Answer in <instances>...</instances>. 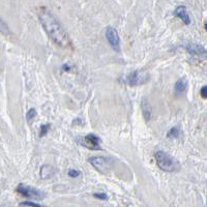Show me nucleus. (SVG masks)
Wrapping results in <instances>:
<instances>
[{
    "instance_id": "obj_17",
    "label": "nucleus",
    "mask_w": 207,
    "mask_h": 207,
    "mask_svg": "<svg viewBox=\"0 0 207 207\" xmlns=\"http://www.w3.org/2000/svg\"><path fill=\"white\" fill-rule=\"evenodd\" d=\"M69 176L70 177H78V176H80V172L78 170H70L69 171Z\"/></svg>"
},
{
    "instance_id": "obj_8",
    "label": "nucleus",
    "mask_w": 207,
    "mask_h": 207,
    "mask_svg": "<svg viewBox=\"0 0 207 207\" xmlns=\"http://www.w3.org/2000/svg\"><path fill=\"white\" fill-rule=\"evenodd\" d=\"M185 49L188 52H189L192 55H195V56H199V57H202L207 60V50L202 47L201 45H197V44H188L185 46Z\"/></svg>"
},
{
    "instance_id": "obj_5",
    "label": "nucleus",
    "mask_w": 207,
    "mask_h": 207,
    "mask_svg": "<svg viewBox=\"0 0 207 207\" xmlns=\"http://www.w3.org/2000/svg\"><path fill=\"white\" fill-rule=\"evenodd\" d=\"M17 192L19 194H21L22 196L26 197V198H32V199H43L45 197V194L43 192H40L39 189H37L35 188H31V186H28L26 184H21L18 185L17 188Z\"/></svg>"
},
{
    "instance_id": "obj_4",
    "label": "nucleus",
    "mask_w": 207,
    "mask_h": 207,
    "mask_svg": "<svg viewBox=\"0 0 207 207\" xmlns=\"http://www.w3.org/2000/svg\"><path fill=\"white\" fill-rule=\"evenodd\" d=\"M76 141L80 145L87 149H91V150H97L101 149V139L96 136L94 134H88L84 137H78Z\"/></svg>"
},
{
    "instance_id": "obj_6",
    "label": "nucleus",
    "mask_w": 207,
    "mask_h": 207,
    "mask_svg": "<svg viewBox=\"0 0 207 207\" xmlns=\"http://www.w3.org/2000/svg\"><path fill=\"white\" fill-rule=\"evenodd\" d=\"M106 37L109 42L110 46L114 51L119 52L120 51V37L118 34L117 30L111 26H108L106 28Z\"/></svg>"
},
{
    "instance_id": "obj_12",
    "label": "nucleus",
    "mask_w": 207,
    "mask_h": 207,
    "mask_svg": "<svg viewBox=\"0 0 207 207\" xmlns=\"http://www.w3.org/2000/svg\"><path fill=\"white\" fill-rule=\"evenodd\" d=\"M50 127H51V124H50V123H45V124L40 125V128H39V137H44V136H46L47 133L49 132Z\"/></svg>"
},
{
    "instance_id": "obj_19",
    "label": "nucleus",
    "mask_w": 207,
    "mask_h": 207,
    "mask_svg": "<svg viewBox=\"0 0 207 207\" xmlns=\"http://www.w3.org/2000/svg\"><path fill=\"white\" fill-rule=\"evenodd\" d=\"M62 67H63V70H70V66L67 65V64H64V65H63Z\"/></svg>"
},
{
    "instance_id": "obj_1",
    "label": "nucleus",
    "mask_w": 207,
    "mask_h": 207,
    "mask_svg": "<svg viewBox=\"0 0 207 207\" xmlns=\"http://www.w3.org/2000/svg\"><path fill=\"white\" fill-rule=\"evenodd\" d=\"M39 18L45 31L54 43L62 48H72V42L65 29L53 13L45 6L39 9Z\"/></svg>"
},
{
    "instance_id": "obj_15",
    "label": "nucleus",
    "mask_w": 207,
    "mask_h": 207,
    "mask_svg": "<svg viewBox=\"0 0 207 207\" xmlns=\"http://www.w3.org/2000/svg\"><path fill=\"white\" fill-rule=\"evenodd\" d=\"M21 205L23 206H29V207H44L42 205L37 204V203H34V202H31V201H25V202H22Z\"/></svg>"
},
{
    "instance_id": "obj_2",
    "label": "nucleus",
    "mask_w": 207,
    "mask_h": 207,
    "mask_svg": "<svg viewBox=\"0 0 207 207\" xmlns=\"http://www.w3.org/2000/svg\"><path fill=\"white\" fill-rule=\"evenodd\" d=\"M154 158L158 167L163 171L173 173L179 171V169H180V165H179L177 159L174 158L169 153H167V152L158 150L155 152Z\"/></svg>"
},
{
    "instance_id": "obj_14",
    "label": "nucleus",
    "mask_w": 207,
    "mask_h": 207,
    "mask_svg": "<svg viewBox=\"0 0 207 207\" xmlns=\"http://www.w3.org/2000/svg\"><path fill=\"white\" fill-rule=\"evenodd\" d=\"M179 136V130L176 127H172L170 131H169V134H168V137H171V138H177Z\"/></svg>"
},
{
    "instance_id": "obj_16",
    "label": "nucleus",
    "mask_w": 207,
    "mask_h": 207,
    "mask_svg": "<svg viewBox=\"0 0 207 207\" xmlns=\"http://www.w3.org/2000/svg\"><path fill=\"white\" fill-rule=\"evenodd\" d=\"M93 197H96V198L100 199V200H107V199H108V196L105 194V193H98V194H93Z\"/></svg>"
},
{
    "instance_id": "obj_20",
    "label": "nucleus",
    "mask_w": 207,
    "mask_h": 207,
    "mask_svg": "<svg viewBox=\"0 0 207 207\" xmlns=\"http://www.w3.org/2000/svg\"><path fill=\"white\" fill-rule=\"evenodd\" d=\"M205 29H206V31H207V23L205 24Z\"/></svg>"
},
{
    "instance_id": "obj_13",
    "label": "nucleus",
    "mask_w": 207,
    "mask_h": 207,
    "mask_svg": "<svg viewBox=\"0 0 207 207\" xmlns=\"http://www.w3.org/2000/svg\"><path fill=\"white\" fill-rule=\"evenodd\" d=\"M36 110L34 109V108H32V109H29L28 111H27V113H26V120L28 121V122H30L31 121L33 118H34L35 116H36Z\"/></svg>"
},
{
    "instance_id": "obj_10",
    "label": "nucleus",
    "mask_w": 207,
    "mask_h": 207,
    "mask_svg": "<svg viewBox=\"0 0 207 207\" xmlns=\"http://www.w3.org/2000/svg\"><path fill=\"white\" fill-rule=\"evenodd\" d=\"M141 110H142V113H143V116L146 120H149L151 118V114H152V110H151V107L149 105L148 101L143 98L141 101Z\"/></svg>"
},
{
    "instance_id": "obj_18",
    "label": "nucleus",
    "mask_w": 207,
    "mask_h": 207,
    "mask_svg": "<svg viewBox=\"0 0 207 207\" xmlns=\"http://www.w3.org/2000/svg\"><path fill=\"white\" fill-rule=\"evenodd\" d=\"M200 94L203 98H207V85L206 86H203L200 90Z\"/></svg>"
},
{
    "instance_id": "obj_3",
    "label": "nucleus",
    "mask_w": 207,
    "mask_h": 207,
    "mask_svg": "<svg viewBox=\"0 0 207 207\" xmlns=\"http://www.w3.org/2000/svg\"><path fill=\"white\" fill-rule=\"evenodd\" d=\"M89 163L96 169L98 172L103 173V174H107L109 173L113 162L110 158H101V157H93L89 158Z\"/></svg>"
},
{
    "instance_id": "obj_7",
    "label": "nucleus",
    "mask_w": 207,
    "mask_h": 207,
    "mask_svg": "<svg viewBox=\"0 0 207 207\" xmlns=\"http://www.w3.org/2000/svg\"><path fill=\"white\" fill-rule=\"evenodd\" d=\"M148 75L147 74H143L139 70H135V72L131 73L127 78V82L132 86L135 85H140V84L145 83L148 80Z\"/></svg>"
},
{
    "instance_id": "obj_9",
    "label": "nucleus",
    "mask_w": 207,
    "mask_h": 207,
    "mask_svg": "<svg viewBox=\"0 0 207 207\" xmlns=\"http://www.w3.org/2000/svg\"><path fill=\"white\" fill-rule=\"evenodd\" d=\"M174 15L177 17V18L180 19L185 25L191 24V17H189L188 11H186L185 6H183V5L177 6L174 11Z\"/></svg>"
},
{
    "instance_id": "obj_11",
    "label": "nucleus",
    "mask_w": 207,
    "mask_h": 207,
    "mask_svg": "<svg viewBox=\"0 0 207 207\" xmlns=\"http://www.w3.org/2000/svg\"><path fill=\"white\" fill-rule=\"evenodd\" d=\"M186 87H188V81H186L184 78H181V79H178L177 82L175 83V91L177 93H182L184 92Z\"/></svg>"
}]
</instances>
